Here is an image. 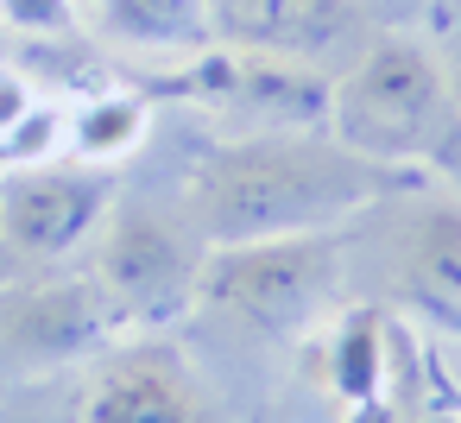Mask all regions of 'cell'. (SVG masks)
<instances>
[{
  "label": "cell",
  "mask_w": 461,
  "mask_h": 423,
  "mask_svg": "<svg viewBox=\"0 0 461 423\" xmlns=\"http://www.w3.org/2000/svg\"><path fill=\"white\" fill-rule=\"evenodd\" d=\"M417 171L373 165L348 152L335 133H240L196 158L190 171V221L209 247L240 240H285V234H329L366 202L411 190Z\"/></svg>",
  "instance_id": "cell-1"
},
{
  "label": "cell",
  "mask_w": 461,
  "mask_h": 423,
  "mask_svg": "<svg viewBox=\"0 0 461 423\" xmlns=\"http://www.w3.org/2000/svg\"><path fill=\"white\" fill-rule=\"evenodd\" d=\"M329 133L392 171H461V95L429 39L379 32L329 83Z\"/></svg>",
  "instance_id": "cell-2"
},
{
  "label": "cell",
  "mask_w": 461,
  "mask_h": 423,
  "mask_svg": "<svg viewBox=\"0 0 461 423\" xmlns=\"http://www.w3.org/2000/svg\"><path fill=\"white\" fill-rule=\"evenodd\" d=\"M203 266H209V240L196 234V221L127 202L102 221L89 278L102 284V297L114 303L121 322L165 328V322L190 316V303H203Z\"/></svg>",
  "instance_id": "cell-3"
},
{
  "label": "cell",
  "mask_w": 461,
  "mask_h": 423,
  "mask_svg": "<svg viewBox=\"0 0 461 423\" xmlns=\"http://www.w3.org/2000/svg\"><path fill=\"white\" fill-rule=\"evenodd\" d=\"M341 278V247L335 234H285V240H240V247H209L203 266V303L228 310L234 322L259 335H297L329 310Z\"/></svg>",
  "instance_id": "cell-4"
},
{
  "label": "cell",
  "mask_w": 461,
  "mask_h": 423,
  "mask_svg": "<svg viewBox=\"0 0 461 423\" xmlns=\"http://www.w3.org/2000/svg\"><path fill=\"white\" fill-rule=\"evenodd\" d=\"M114 165L95 158H51L14 165L0 177V259L14 266H58L102 234L114 215Z\"/></svg>",
  "instance_id": "cell-5"
},
{
  "label": "cell",
  "mask_w": 461,
  "mask_h": 423,
  "mask_svg": "<svg viewBox=\"0 0 461 423\" xmlns=\"http://www.w3.org/2000/svg\"><path fill=\"white\" fill-rule=\"evenodd\" d=\"M209 26L221 51L297 64L329 83L379 39L360 0H209Z\"/></svg>",
  "instance_id": "cell-6"
},
{
  "label": "cell",
  "mask_w": 461,
  "mask_h": 423,
  "mask_svg": "<svg viewBox=\"0 0 461 423\" xmlns=\"http://www.w3.org/2000/svg\"><path fill=\"white\" fill-rule=\"evenodd\" d=\"M114 328H121V316L89 272L83 278H26L14 291H0V347H14L26 360L102 354L114 341Z\"/></svg>",
  "instance_id": "cell-7"
},
{
  "label": "cell",
  "mask_w": 461,
  "mask_h": 423,
  "mask_svg": "<svg viewBox=\"0 0 461 423\" xmlns=\"http://www.w3.org/2000/svg\"><path fill=\"white\" fill-rule=\"evenodd\" d=\"M83 423H209V398L177 347L133 341L102 347L95 379L83 392Z\"/></svg>",
  "instance_id": "cell-8"
},
{
  "label": "cell",
  "mask_w": 461,
  "mask_h": 423,
  "mask_svg": "<svg viewBox=\"0 0 461 423\" xmlns=\"http://www.w3.org/2000/svg\"><path fill=\"white\" fill-rule=\"evenodd\" d=\"M95 26L121 51H165L196 58L215 45L209 0H95Z\"/></svg>",
  "instance_id": "cell-9"
},
{
  "label": "cell",
  "mask_w": 461,
  "mask_h": 423,
  "mask_svg": "<svg viewBox=\"0 0 461 423\" xmlns=\"http://www.w3.org/2000/svg\"><path fill=\"white\" fill-rule=\"evenodd\" d=\"M140 133H146V102H133V95H114V102L102 95V102H89V108L70 121L77 158H95V165H114L121 152H133Z\"/></svg>",
  "instance_id": "cell-10"
},
{
  "label": "cell",
  "mask_w": 461,
  "mask_h": 423,
  "mask_svg": "<svg viewBox=\"0 0 461 423\" xmlns=\"http://www.w3.org/2000/svg\"><path fill=\"white\" fill-rule=\"evenodd\" d=\"M423 272L442 297H461V215H436L423 234Z\"/></svg>",
  "instance_id": "cell-11"
},
{
  "label": "cell",
  "mask_w": 461,
  "mask_h": 423,
  "mask_svg": "<svg viewBox=\"0 0 461 423\" xmlns=\"http://www.w3.org/2000/svg\"><path fill=\"white\" fill-rule=\"evenodd\" d=\"M0 20H7L14 32H32V39L77 32V7H70V0H0Z\"/></svg>",
  "instance_id": "cell-12"
},
{
  "label": "cell",
  "mask_w": 461,
  "mask_h": 423,
  "mask_svg": "<svg viewBox=\"0 0 461 423\" xmlns=\"http://www.w3.org/2000/svg\"><path fill=\"white\" fill-rule=\"evenodd\" d=\"M423 20H429V51L442 58V70L461 95V0H429Z\"/></svg>",
  "instance_id": "cell-13"
},
{
  "label": "cell",
  "mask_w": 461,
  "mask_h": 423,
  "mask_svg": "<svg viewBox=\"0 0 461 423\" xmlns=\"http://www.w3.org/2000/svg\"><path fill=\"white\" fill-rule=\"evenodd\" d=\"M14 121H26V89L14 76H0V127H14Z\"/></svg>",
  "instance_id": "cell-14"
},
{
  "label": "cell",
  "mask_w": 461,
  "mask_h": 423,
  "mask_svg": "<svg viewBox=\"0 0 461 423\" xmlns=\"http://www.w3.org/2000/svg\"><path fill=\"white\" fill-rule=\"evenodd\" d=\"M366 7V20H398V14H417V7H429V0H360Z\"/></svg>",
  "instance_id": "cell-15"
},
{
  "label": "cell",
  "mask_w": 461,
  "mask_h": 423,
  "mask_svg": "<svg viewBox=\"0 0 461 423\" xmlns=\"http://www.w3.org/2000/svg\"><path fill=\"white\" fill-rule=\"evenodd\" d=\"M442 316H448V322H455V328H461V310H455V303H448V310H442Z\"/></svg>",
  "instance_id": "cell-16"
},
{
  "label": "cell",
  "mask_w": 461,
  "mask_h": 423,
  "mask_svg": "<svg viewBox=\"0 0 461 423\" xmlns=\"http://www.w3.org/2000/svg\"><path fill=\"white\" fill-rule=\"evenodd\" d=\"M423 423H448V417H423Z\"/></svg>",
  "instance_id": "cell-17"
}]
</instances>
